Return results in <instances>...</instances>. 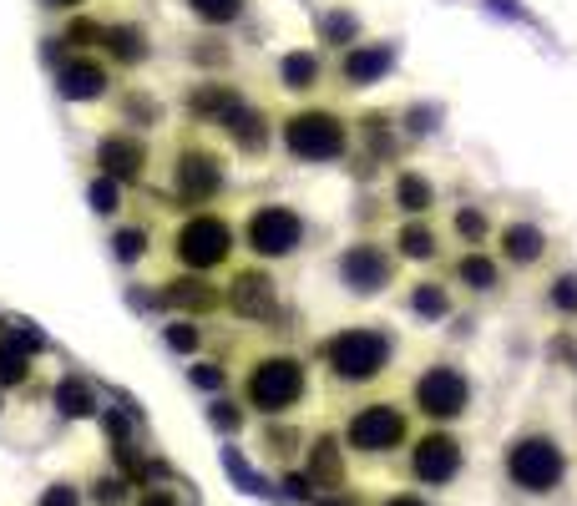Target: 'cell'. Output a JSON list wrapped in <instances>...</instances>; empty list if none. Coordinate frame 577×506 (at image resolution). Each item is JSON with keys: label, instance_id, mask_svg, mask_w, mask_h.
<instances>
[{"label": "cell", "instance_id": "obj_34", "mask_svg": "<svg viewBox=\"0 0 577 506\" xmlns=\"http://www.w3.org/2000/svg\"><path fill=\"white\" fill-rule=\"evenodd\" d=\"M264 446H269L274 456H294V451H299V431H289V426H264Z\"/></svg>", "mask_w": 577, "mask_h": 506}, {"label": "cell", "instance_id": "obj_50", "mask_svg": "<svg viewBox=\"0 0 577 506\" xmlns=\"http://www.w3.org/2000/svg\"><path fill=\"white\" fill-rule=\"evenodd\" d=\"M46 6H81V0H46Z\"/></svg>", "mask_w": 577, "mask_h": 506}, {"label": "cell", "instance_id": "obj_2", "mask_svg": "<svg viewBox=\"0 0 577 506\" xmlns=\"http://www.w3.org/2000/svg\"><path fill=\"white\" fill-rule=\"evenodd\" d=\"M345 122L329 117V112H294L284 122V147L299 157V162H335L345 152Z\"/></svg>", "mask_w": 577, "mask_h": 506}, {"label": "cell", "instance_id": "obj_5", "mask_svg": "<svg viewBox=\"0 0 577 506\" xmlns=\"http://www.w3.org/2000/svg\"><path fill=\"white\" fill-rule=\"evenodd\" d=\"M233 253V228L213 213H198L178 228V259L188 269H218L223 259Z\"/></svg>", "mask_w": 577, "mask_h": 506}, {"label": "cell", "instance_id": "obj_37", "mask_svg": "<svg viewBox=\"0 0 577 506\" xmlns=\"http://www.w3.org/2000/svg\"><path fill=\"white\" fill-rule=\"evenodd\" d=\"M188 385H198V390H223V385H228V370H223V365H193V370H188Z\"/></svg>", "mask_w": 577, "mask_h": 506}, {"label": "cell", "instance_id": "obj_9", "mask_svg": "<svg viewBox=\"0 0 577 506\" xmlns=\"http://www.w3.org/2000/svg\"><path fill=\"white\" fill-rule=\"evenodd\" d=\"M390 274H395V264H390V253H385L380 243H355V248L340 253V279H345L355 294H375V289H385Z\"/></svg>", "mask_w": 577, "mask_h": 506}, {"label": "cell", "instance_id": "obj_7", "mask_svg": "<svg viewBox=\"0 0 577 506\" xmlns=\"http://www.w3.org/2000/svg\"><path fill=\"white\" fill-rule=\"evenodd\" d=\"M471 400V385L456 365H431L421 380H416V405L431 415V420H456Z\"/></svg>", "mask_w": 577, "mask_h": 506}, {"label": "cell", "instance_id": "obj_6", "mask_svg": "<svg viewBox=\"0 0 577 506\" xmlns=\"http://www.w3.org/2000/svg\"><path fill=\"white\" fill-rule=\"evenodd\" d=\"M304 238V218L284 203H269L249 218V248L264 253V259H284V253H294Z\"/></svg>", "mask_w": 577, "mask_h": 506}, {"label": "cell", "instance_id": "obj_28", "mask_svg": "<svg viewBox=\"0 0 577 506\" xmlns=\"http://www.w3.org/2000/svg\"><path fill=\"white\" fill-rule=\"evenodd\" d=\"M319 36L335 41V46H350V41L360 36V21H355L350 11H324V16H319Z\"/></svg>", "mask_w": 577, "mask_h": 506}, {"label": "cell", "instance_id": "obj_29", "mask_svg": "<svg viewBox=\"0 0 577 506\" xmlns=\"http://www.w3.org/2000/svg\"><path fill=\"white\" fill-rule=\"evenodd\" d=\"M188 11L208 26H228L233 16H243V0H188Z\"/></svg>", "mask_w": 577, "mask_h": 506}, {"label": "cell", "instance_id": "obj_44", "mask_svg": "<svg viewBox=\"0 0 577 506\" xmlns=\"http://www.w3.org/2000/svg\"><path fill=\"white\" fill-rule=\"evenodd\" d=\"M41 506H81V496H76V486H66V481H56L46 496H41Z\"/></svg>", "mask_w": 577, "mask_h": 506}, {"label": "cell", "instance_id": "obj_3", "mask_svg": "<svg viewBox=\"0 0 577 506\" xmlns=\"http://www.w3.org/2000/svg\"><path fill=\"white\" fill-rule=\"evenodd\" d=\"M299 395H304V365L294 355L259 360V370L249 375V405H259L264 415H279V410L299 405Z\"/></svg>", "mask_w": 577, "mask_h": 506}, {"label": "cell", "instance_id": "obj_24", "mask_svg": "<svg viewBox=\"0 0 577 506\" xmlns=\"http://www.w3.org/2000/svg\"><path fill=\"white\" fill-rule=\"evenodd\" d=\"M188 107H193L198 117H218V122H223V117L238 107V97L223 87V81H213V87H198V92L188 97Z\"/></svg>", "mask_w": 577, "mask_h": 506}, {"label": "cell", "instance_id": "obj_16", "mask_svg": "<svg viewBox=\"0 0 577 506\" xmlns=\"http://www.w3.org/2000/svg\"><path fill=\"white\" fill-rule=\"evenodd\" d=\"M345 481V461H340V441L319 436L309 446V486H340Z\"/></svg>", "mask_w": 577, "mask_h": 506}, {"label": "cell", "instance_id": "obj_26", "mask_svg": "<svg viewBox=\"0 0 577 506\" xmlns=\"http://www.w3.org/2000/svg\"><path fill=\"white\" fill-rule=\"evenodd\" d=\"M395 243H400L405 259H436V233H431L426 223H405V228L395 233Z\"/></svg>", "mask_w": 577, "mask_h": 506}, {"label": "cell", "instance_id": "obj_43", "mask_svg": "<svg viewBox=\"0 0 577 506\" xmlns=\"http://www.w3.org/2000/svg\"><path fill=\"white\" fill-rule=\"evenodd\" d=\"M127 117H132V122H147V127H152V122H157V102H147L142 92H132V97H127Z\"/></svg>", "mask_w": 577, "mask_h": 506}, {"label": "cell", "instance_id": "obj_49", "mask_svg": "<svg viewBox=\"0 0 577 506\" xmlns=\"http://www.w3.org/2000/svg\"><path fill=\"white\" fill-rule=\"evenodd\" d=\"M385 506H426V501H421V496H390Z\"/></svg>", "mask_w": 577, "mask_h": 506}, {"label": "cell", "instance_id": "obj_46", "mask_svg": "<svg viewBox=\"0 0 577 506\" xmlns=\"http://www.w3.org/2000/svg\"><path fill=\"white\" fill-rule=\"evenodd\" d=\"M431 117H436V112L416 107V112H410V132H426V127H431Z\"/></svg>", "mask_w": 577, "mask_h": 506}, {"label": "cell", "instance_id": "obj_1", "mask_svg": "<svg viewBox=\"0 0 577 506\" xmlns=\"http://www.w3.org/2000/svg\"><path fill=\"white\" fill-rule=\"evenodd\" d=\"M324 360L340 380H375L390 360V334L385 329H345L335 340H324Z\"/></svg>", "mask_w": 577, "mask_h": 506}, {"label": "cell", "instance_id": "obj_11", "mask_svg": "<svg viewBox=\"0 0 577 506\" xmlns=\"http://www.w3.org/2000/svg\"><path fill=\"white\" fill-rule=\"evenodd\" d=\"M228 304H233V314H243V319H274V314H279L274 279L259 274V269H243V274L228 284Z\"/></svg>", "mask_w": 577, "mask_h": 506}, {"label": "cell", "instance_id": "obj_20", "mask_svg": "<svg viewBox=\"0 0 577 506\" xmlns=\"http://www.w3.org/2000/svg\"><path fill=\"white\" fill-rule=\"evenodd\" d=\"M56 410H61V415H71V420L92 415V410H97V390H92V380L66 375V380L56 385Z\"/></svg>", "mask_w": 577, "mask_h": 506}, {"label": "cell", "instance_id": "obj_32", "mask_svg": "<svg viewBox=\"0 0 577 506\" xmlns=\"http://www.w3.org/2000/svg\"><path fill=\"white\" fill-rule=\"evenodd\" d=\"M142 248H147V233L142 228H122L117 238H112V253L122 264H132V259H142Z\"/></svg>", "mask_w": 577, "mask_h": 506}, {"label": "cell", "instance_id": "obj_40", "mask_svg": "<svg viewBox=\"0 0 577 506\" xmlns=\"http://www.w3.org/2000/svg\"><path fill=\"white\" fill-rule=\"evenodd\" d=\"M92 496H97L102 506H117V501H127V481H122V476H102V481L92 486Z\"/></svg>", "mask_w": 577, "mask_h": 506}, {"label": "cell", "instance_id": "obj_12", "mask_svg": "<svg viewBox=\"0 0 577 506\" xmlns=\"http://www.w3.org/2000/svg\"><path fill=\"white\" fill-rule=\"evenodd\" d=\"M97 162H102V173H107L112 183H137V178H142V162H147V147H142L137 137L112 132V137H102Z\"/></svg>", "mask_w": 577, "mask_h": 506}, {"label": "cell", "instance_id": "obj_25", "mask_svg": "<svg viewBox=\"0 0 577 506\" xmlns=\"http://www.w3.org/2000/svg\"><path fill=\"white\" fill-rule=\"evenodd\" d=\"M31 375V355L11 340V334H0V385H21Z\"/></svg>", "mask_w": 577, "mask_h": 506}, {"label": "cell", "instance_id": "obj_47", "mask_svg": "<svg viewBox=\"0 0 577 506\" xmlns=\"http://www.w3.org/2000/svg\"><path fill=\"white\" fill-rule=\"evenodd\" d=\"M284 486H289V496H299V501H304V496H309V476H289V481H284Z\"/></svg>", "mask_w": 577, "mask_h": 506}, {"label": "cell", "instance_id": "obj_18", "mask_svg": "<svg viewBox=\"0 0 577 506\" xmlns=\"http://www.w3.org/2000/svg\"><path fill=\"white\" fill-rule=\"evenodd\" d=\"M223 132L243 147V152H259L264 142H269V127H264V117L259 112H249V107H233L228 117H223Z\"/></svg>", "mask_w": 577, "mask_h": 506}, {"label": "cell", "instance_id": "obj_13", "mask_svg": "<svg viewBox=\"0 0 577 506\" xmlns=\"http://www.w3.org/2000/svg\"><path fill=\"white\" fill-rule=\"evenodd\" d=\"M456 471H461V446H456L451 436H426V441L416 446V476H421V481L441 486V481H451Z\"/></svg>", "mask_w": 577, "mask_h": 506}, {"label": "cell", "instance_id": "obj_4", "mask_svg": "<svg viewBox=\"0 0 577 506\" xmlns=\"http://www.w3.org/2000/svg\"><path fill=\"white\" fill-rule=\"evenodd\" d=\"M507 471L522 491H552L562 481V451L552 436H522L517 446H507Z\"/></svg>", "mask_w": 577, "mask_h": 506}, {"label": "cell", "instance_id": "obj_22", "mask_svg": "<svg viewBox=\"0 0 577 506\" xmlns=\"http://www.w3.org/2000/svg\"><path fill=\"white\" fill-rule=\"evenodd\" d=\"M395 203H400L405 213H426V208L436 203V188H431L421 173H400V178H395Z\"/></svg>", "mask_w": 577, "mask_h": 506}, {"label": "cell", "instance_id": "obj_35", "mask_svg": "<svg viewBox=\"0 0 577 506\" xmlns=\"http://www.w3.org/2000/svg\"><path fill=\"white\" fill-rule=\"evenodd\" d=\"M552 309H562V314H577V274H562L557 284H552Z\"/></svg>", "mask_w": 577, "mask_h": 506}, {"label": "cell", "instance_id": "obj_51", "mask_svg": "<svg viewBox=\"0 0 577 506\" xmlns=\"http://www.w3.org/2000/svg\"><path fill=\"white\" fill-rule=\"evenodd\" d=\"M324 506H345V501H324Z\"/></svg>", "mask_w": 577, "mask_h": 506}, {"label": "cell", "instance_id": "obj_19", "mask_svg": "<svg viewBox=\"0 0 577 506\" xmlns=\"http://www.w3.org/2000/svg\"><path fill=\"white\" fill-rule=\"evenodd\" d=\"M162 304L173 309H193V314H208L218 304V289H208L203 279H173L168 289H162Z\"/></svg>", "mask_w": 577, "mask_h": 506}, {"label": "cell", "instance_id": "obj_17", "mask_svg": "<svg viewBox=\"0 0 577 506\" xmlns=\"http://www.w3.org/2000/svg\"><path fill=\"white\" fill-rule=\"evenodd\" d=\"M542 228L537 223H507L502 228V253H507V259L512 264H537L542 259Z\"/></svg>", "mask_w": 577, "mask_h": 506}, {"label": "cell", "instance_id": "obj_38", "mask_svg": "<svg viewBox=\"0 0 577 506\" xmlns=\"http://www.w3.org/2000/svg\"><path fill=\"white\" fill-rule=\"evenodd\" d=\"M102 36H107V26H97V21H71V26H66V41H71V46H97Z\"/></svg>", "mask_w": 577, "mask_h": 506}, {"label": "cell", "instance_id": "obj_31", "mask_svg": "<svg viewBox=\"0 0 577 506\" xmlns=\"http://www.w3.org/2000/svg\"><path fill=\"white\" fill-rule=\"evenodd\" d=\"M223 466H228V471L238 476V486H243V491H269V486H264V481L254 476V466H249V461H243V456H238L233 446H223Z\"/></svg>", "mask_w": 577, "mask_h": 506}, {"label": "cell", "instance_id": "obj_10", "mask_svg": "<svg viewBox=\"0 0 577 506\" xmlns=\"http://www.w3.org/2000/svg\"><path fill=\"white\" fill-rule=\"evenodd\" d=\"M223 188V162L213 152H183L178 157V198L183 203H208Z\"/></svg>", "mask_w": 577, "mask_h": 506}, {"label": "cell", "instance_id": "obj_27", "mask_svg": "<svg viewBox=\"0 0 577 506\" xmlns=\"http://www.w3.org/2000/svg\"><path fill=\"white\" fill-rule=\"evenodd\" d=\"M456 279H461L466 289H491V284H497V264L481 259V253H466V259L456 264Z\"/></svg>", "mask_w": 577, "mask_h": 506}, {"label": "cell", "instance_id": "obj_21", "mask_svg": "<svg viewBox=\"0 0 577 506\" xmlns=\"http://www.w3.org/2000/svg\"><path fill=\"white\" fill-rule=\"evenodd\" d=\"M102 46H107V51H112L122 66H137V61L147 56V36H142L137 26H107Z\"/></svg>", "mask_w": 577, "mask_h": 506}, {"label": "cell", "instance_id": "obj_42", "mask_svg": "<svg viewBox=\"0 0 577 506\" xmlns=\"http://www.w3.org/2000/svg\"><path fill=\"white\" fill-rule=\"evenodd\" d=\"M168 345H173V350H183V355H188V350H198V329H193V324H168Z\"/></svg>", "mask_w": 577, "mask_h": 506}, {"label": "cell", "instance_id": "obj_14", "mask_svg": "<svg viewBox=\"0 0 577 506\" xmlns=\"http://www.w3.org/2000/svg\"><path fill=\"white\" fill-rule=\"evenodd\" d=\"M390 61H395V46H390V41L350 46V56H345V81H350V87H375V81L390 71Z\"/></svg>", "mask_w": 577, "mask_h": 506}, {"label": "cell", "instance_id": "obj_15", "mask_svg": "<svg viewBox=\"0 0 577 506\" xmlns=\"http://www.w3.org/2000/svg\"><path fill=\"white\" fill-rule=\"evenodd\" d=\"M56 87H61L66 102H92V97L107 92V71L97 61H66L61 76H56Z\"/></svg>", "mask_w": 577, "mask_h": 506}, {"label": "cell", "instance_id": "obj_30", "mask_svg": "<svg viewBox=\"0 0 577 506\" xmlns=\"http://www.w3.org/2000/svg\"><path fill=\"white\" fill-rule=\"evenodd\" d=\"M410 309L426 314V319H441V314L451 309V299H446V289H436V284H416V289H410Z\"/></svg>", "mask_w": 577, "mask_h": 506}, {"label": "cell", "instance_id": "obj_48", "mask_svg": "<svg viewBox=\"0 0 577 506\" xmlns=\"http://www.w3.org/2000/svg\"><path fill=\"white\" fill-rule=\"evenodd\" d=\"M137 506H173V496H168V491H152V496H142Z\"/></svg>", "mask_w": 577, "mask_h": 506}, {"label": "cell", "instance_id": "obj_33", "mask_svg": "<svg viewBox=\"0 0 577 506\" xmlns=\"http://www.w3.org/2000/svg\"><path fill=\"white\" fill-rule=\"evenodd\" d=\"M385 122H390V117H380V112L365 117V137H370V152H375V157H390V152H395V137L385 132Z\"/></svg>", "mask_w": 577, "mask_h": 506}, {"label": "cell", "instance_id": "obj_41", "mask_svg": "<svg viewBox=\"0 0 577 506\" xmlns=\"http://www.w3.org/2000/svg\"><path fill=\"white\" fill-rule=\"evenodd\" d=\"M92 208H97V213H117V183H112V178H97V183H92Z\"/></svg>", "mask_w": 577, "mask_h": 506}, {"label": "cell", "instance_id": "obj_36", "mask_svg": "<svg viewBox=\"0 0 577 506\" xmlns=\"http://www.w3.org/2000/svg\"><path fill=\"white\" fill-rule=\"evenodd\" d=\"M456 233H461L466 243H481V238H486V213H476V208H461V213H456Z\"/></svg>", "mask_w": 577, "mask_h": 506}, {"label": "cell", "instance_id": "obj_45", "mask_svg": "<svg viewBox=\"0 0 577 506\" xmlns=\"http://www.w3.org/2000/svg\"><path fill=\"white\" fill-rule=\"evenodd\" d=\"M228 51L223 46H193V61H203V66H213V61H223Z\"/></svg>", "mask_w": 577, "mask_h": 506}, {"label": "cell", "instance_id": "obj_8", "mask_svg": "<svg viewBox=\"0 0 577 506\" xmlns=\"http://www.w3.org/2000/svg\"><path fill=\"white\" fill-rule=\"evenodd\" d=\"M405 441V420L395 405H365L360 415H350V446L365 451V456H380V451H395Z\"/></svg>", "mask_w": 577, "mask_h": 506}, {"label": "cell", "instance_id": "obj_39", "mask_svg": "<svg viewBox=\"0 0 577 506\" xmlns=\"http://www.w3.org/2000/svg\"><path fill=\"white\" fill-rule=\"evenodd\" d=\"M208 415H213V426H218V431H238V426H243V410H238L233 400H213Z\"/></svg>", "mask_w": 577, "mask_h": 506}, {"label": "cell", "instance_id": "obj_23", "mask_svg": "<svg viewBox=\"0 0 577 506\" xmlns=\"http://www.w3.org/2000/svg\"><path fill=\"white\" fill-rule=\"evenodd\" d=\"M279 76H284L289 92H309L314 81H319V61H314L309 51H289V56L279 61Z\"/></svg>", "mask_w": 577, "mask_h": 506}]
</instances>
